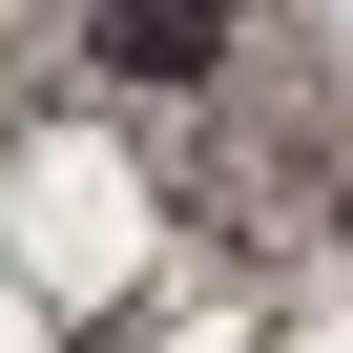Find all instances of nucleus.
<instances>
[{"label":"nucleus","mask_w":353,"mask_h":353,"mask_svg":"<svg viewBox=\"0 0 353 353\" xmlns=\"http://www.w3.org/2000/svg\"><path fill=\"white\" fill-rule=\"evenodd\" d=\"M83 63H104L125 104H208V83L250 63V21H229V0H83Z\"/></svg>","instance_id":"f257e3e1"}]
</instances>
